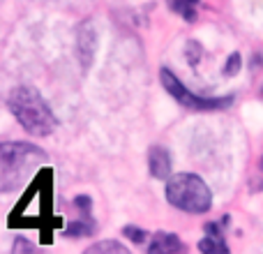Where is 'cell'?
I'll return each mask as SVG.
<instances>
[{
  "mask_svg": "<svg viewBox=\"0 0 263 254\" xmlns=\"http://www.w3.org/2000/svg\"><path fill=\"white\" fill-rule=\"evenodd\" d=\"M199 250L201 252H229V247H226V243L222 240V236H205V238L199 243Z\"/></svg>",
  "mask_w": 263,
  "mask_h": 254,
  "instance_id": "obj_9",
  "label": "cell"
},
{
  "mask_svg": "<svg viewBox=\"0 0 263 254\" xmlns=\"http://www.w3.org/2000/svg\"><path fill=\"white\" fill-rule=\"evenodd\" d=\"M35 247L30 245V243H26V240H16V245H14V252H32Z\"/></svg>",
  "mask_w": 263,
  "mask_h": 254,
  "instance_id": "obj_15",
  "label": "cell"
},
{
  "mask_svg": "<svg viewBox=\"0 0 263 254\" xmlns=\"http://www.w3.org/2000/svg\"><path fill=\"white\" fill-rule=\"evenodd\" d=\"M182 250H185L182 240L175 233H164V231L155 233L152 243L148 245V252L152 254H173V252H182Z\"/></svg>",
  "mask_w": 263,
  "mask_h": 254,
  "instance_id": "obj_7",
  "label": "cell"
},
{
  "mask_svg": "<svg viewBox=\"0 0 263 254\" xmlns=\"http://www.w3.org/2000/svg\"><path fill=\"white\" fill-rule=\"evenodd\" d=\"M92 231H95V224H90V222H72L65 236L67 238H81V236H90Z\"/></svg>",
  "mask_w": 263,
  "mask_h": 254,
  "instance_id": "obj_11",
  "label": "cell"
},
{
  "mask_svg": "<svg viewBox=\"0 0 263 254\" xmlns=\"http://www.w3.org/2000/svg\"><path fill=\"white\" fill-rule=\"evenodd\" d=\"M164 194L171 206L185 210V213L201 215V213H208L212 206L210 187L194 173H178V176L169 178Z\"/></svg>",
  "mask_w": 263,
  "mask_h": 254,
  "instance_id": "obj_3",
  "label": "cell"
},
{
  "mask_svg": "<svg viewBox=\"0 0 263 254\" xmlns=\"http://www.w3.org/2000/svg\"><path fill=\"white\" fill-rule=\"evenodd\" d=\"M74 201H76V206L81 208L83 217H88V215H90V196H76Z\"/></svg>",
  "mask_w": 263,
  "mask_h": 254,
  "instance_id": "obj_14",
  "label": "cell"
},
{
  "mask_svg": "<svg viewBox=\"0 0 263 254\" xmlns=\"http://www.w3.org/2000/svg\"><path fill=\"white\" fill-rule=\"evenodd\" d=\"M76 44H79V56H81L83 67H90L92 56H95V44H97V37H95V28L90 23H83L79 28V35H76Z\"/></svg>",
  "mask_w": 263,
  "mask_h": 254,
  "instance_id": "obj_6",
  "label": "cell"
},
{
  "mask_svg": "<svg viewBox=\"0 0 263 254\" xmlns=\"http://www.w3.org/2000/svg\"><path fill=\"white\" fill-rule=\"evenodd\" d=\"M240 65H242L240 53H231V56H229V60H226V76L238 74V69H240Z\"/></svg>",
  "mask_w": 263,
  "mask_h": 254,
  "instance_id": "obj_13",
  "label": "cell"
},
{
  "mask_svg": "<svg viewBox=\"0 0 263 254\" xmlns=\"http://www.w3.org/2000/svg\"><path fill=\"white\" fill-rule=\"evenodd\" d=\"M46 162V155L30 143H2L0 148V187L2 192L16 190L26 183L39 166Z\"/></svg>",
  "mask_w": 263,
  "mask_h": 254,
  "instance_id": "obj_2",
  "label": "cell"
},
{
  "mask_svg": "<svg viewBox=\"0 0 263 254\" xmlns=\"http://www.w3.org/2000/svg\"><path fill=\"white\" fill-rule=\"evenodd\" d=\"M196 2L199 0H171V7L187 21H194L196 19Z\"/></svg>",
  "mask_w": 263,
  "mask_h": 254,
  "instance_id": "obj_8",
  "label": "cell"
},
{
  "mask_svg": "<svg viewBox=\"0 0 263 254\" xmlns=\"http://www.w3.org/2000/svg\"><path fill=\"white\" fill-rule=\"evenodd\" d=\"M102 252H116V254H127V250L116 243V240H104V243H97V245H90L86 250V254H102Z\"/></svg>",
  "mask_w": 263,
  "mask_h": 254,
  "instance_id": "obj_10",
  "label": "cell"
},
{
  "mask_svg": "<svg viewBox=\"0 0 263 254\" xmlns=\"http://www.w3.org/2000/svg\"><path fill=\"white\" fill-rule=\"evenodd\" d=\"M159 79H162V83H164V88L171 93L173 97L178 99L182 106H187V109H224L226 104H231V97H224V99H205V97H196V95H192L185 86H182L178 79H175V74H173L171 69L162 67V72H159Z\"/></svg>",
  "mask_w": 263,
  "mask_h": 254,
  "instance_id": "obj_4",
  "label": "cell"
},
{
  "mask_svg": "<svg viewBox=\"0 0 263 254\" xmlns=\"http://www.w3.org/2000/svg\"><path fill=\"white\" fill-rule=\"evenodd\" d=\"M9 109L28 134L46 136L58 125V120L44 102V97L35 88H28V86H19L9 93Z\"/></svg>",
  "mask_w": 263,
  "mask_h": 254,
  "instance_id": "obj_1",
  "label": "cell"
},
{
  "mask_svg": "<svg viewBox=\"0 0 263 254\" xmlns=\"http://www.w3.org/2000/svg\"><path fill=\"white\" fill-rule=\"evenodd\" d=\"M148 169L157 180H169L171 176V155L162 146H152L148 153Z\"/></svg>",
  "mask_w": 263,
  "mask_h": 254,
  "instance_id": "obj_5",
  "label": "cell"
},
{
  "mask_svg": "<svg viewBox=\"0 0 263 254\" xmlns=\"http://www.w3.org/2000/svg\"><path fill=\"white\" fill-rule=\"evenodd\" d=\"M122 233H125L132 243H139V245H141V243H146V238H148V233L143 231V229H136V226H125V229H122Z\"/></svg>",
  "mask_w": 263,
  "mask_h": 254,
  "instance_id": "obj_12",
  "label": "cell"
}]
</instances>
